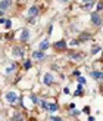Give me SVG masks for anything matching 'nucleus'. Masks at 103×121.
Wrapping results in <instances>:
<instances>
[{"label": "nucleus", "mask_w": 103, "mask_h": 121, "mask_svg": "<svg viewBox=\"0 0 103 121\" xmlns=\"http://www.w3.org/2000/svg\"><path fill=\"white\" fill-rule=\"evenodd\" d=\"M38 13H40V8L37 4H33L31 8L28 9V12H27V15H28V22H34L35 21V18L38 16Z\"/></svg>", "instance_id": "2"}, {"label": "nucleus", "mask_w": 103, "mask_h": 121, "mask_svg": "<svg viewBox=\"0 0 103 121\" xmlns=\"http://www.w3.org/2000/svg\"><path fill=\"white\" fill-rule=\"evenodd\" d=\"M29 37H31V31H29L28 28H22V31L19 34V41L21 43H27L29 40Z\"/></svg>", "instance_id": "6"}, {"label": "nucleus", "mask_w": 103, "mask_h": 121, "mask_svg": "<svg viewBox=\"0 0 103 121\" xmlns=\"http://www.w3.org/2000/svg\"><path fill=\"white\" fill-rule=\"evenodd\" d=\"M63 93H65V95H69V89L65 87V89H63Z\"/></svg>", "instance_id": "33"}, {"label": "nucleus", "mask_w": 103, "mask_h": 121, "mask_svg": "<svg viewBox=\"0 0 103 121\" xmlns=\"http://www.w3.org/2000/svg\"><path fill=\"white\" fill-rule=\"evenodd\" d=\"M31 58L33 59H35V60H43V59H46V53L43 52V50H34L33 53H31Z\"/></svg>", "instance_id": "9"}, {"label": "nucleus", "mask_w": 103, "mask_h": 121, "mask_svg": "<svg viewBox=\"0 0 103 121\" xmlns=\"http://www.w3.org/2000/svg\"><path fill=\"white\" fill-rule=\"evenodd\" d=\"M4 99H6V102H9V104H15V102L19 100V96H18L16 92L10 90V92H6L4 93Z\"/></svg>", "instance_id": "4"}, {"label": "nucleus", "mask_w": 103, "mask_h": 121, "mask_svg": "<svg viewBox=\"0 0 103 121\" xmlns=\"http://www.w3.org/2000/svg\"><path fill=\"white\" fill-rule=\"evenodd\" d=\"M80 2H81V3H84V4H86V3H88V2H91V0H80Z\"/></svg>", "instance_id": "34"}, {"label": "nucleus", "mask_w": 103, "mask_h": 121, "mask_svg": "<svg viewBox=\"0 0 103 121\" xmlns=\"http://www.w3.org/2000/svg\"><path fill=\"white\" fill-rule=\"evenodd\" d=\"M78 40H80L81 43L82 41H88V40H91V34L90 33H81L80 35H78Z\"/></svg>", "instance_id": "14"}, {"label": "nucleus", "mask_w": 103, "mask_h": 121, "mask_svg": "<svg viewBox=\"0 0 103 121\" xmlns=\"http://www.w3.org/2000/svg\"><path fill=\"white\" fill-rule=\"evenodd\" d=\"M29 99H31V100L34 102V104H38V102H40V99H38L35 95H31V96H29Z\"/></svg>", "instance_id": "25"}, {"label": "nucleus", "mask_w": 103, "mask_h": 121, "mask_svg": "<svg viewBox=\"0 0 103 121\" xmlns=\"http://www.w3.org/2000/svg\"><path fill=\"white\" fill-rule=\"evenodd\" d=\"M31 66H33V62H31V59H25V60H24V69H29V68H31Z\"/></svg>", "instance_id": "17"}, {"label": "nucleus", "mask_w": 103, "mask_h": 121, "mask_svg": "<svg viewBox=\"0 0 103 121\" xmlns=\"http://www.w3.org/2000/svg\"><path fill=\"white\" fill-rule=\"evenodd\" d=\"M4 28L6 30H10L12 28V19H6L4 21Z\"/></svg>", "instance_id": "22"}, {"label": "nucleus", "mask_w": 103, "mask_h": 121, "mask_svg": "<svg viewBox=\"0 0 103 121\" xmlns=\"http://www.w3.org/2000/svg\"><path fill=\"white\" fill-rule=\"evenodd\" d=\"M84 95V92H82V84H77V90H75V93H74V96L75 98H78V96H81Z\"/></svg>", "instance_id": "16"}, {"label": "nucleus", "mask_w": 103, "mask_h": 121, "mask_svg": "<svg viewBox=\"0 0 103 121\" xmlns=\"http://www.w3.org/2000/svg\"><path fill=\"white\" fill-rule=\"evenodd\" d=\"M77 83L78 84H86V78H84V77H77Z\"/></svg>", "instance_id": "24"}, {"label": "nucleus", "mask_w": 103, "mask_h": 121, "mask_svg": "<svg viewBox=\"0 0 103 121\" xmlns=\"http://www.w3.org/2000/svg\"><path fill=\"white\" fill-rule=\"evenodd\" d=\"M80 44H81V41L78 40V39H74V40L69 41V46H80Z\"/></svg>", "instance_id": "21"}, {"label": "nucleus", "mask_w": 103, "mask_h": 121, "mask_svg": "<svg viewBox=\"0 0 103 121\" xmlns=\"http://www.w3.org/2000/svg\"><path fill=\"white\" fill-rule=\"evenodd\" d=\"M3 15H4V12H3V10H0V16H3Z\"/></svg>", "instance_id": "37"}, {"label": "nucleus", "mask_w": 103, "mask_h": 121, "mask_svg": "<svg viewBox=\"0 0 103 121\" xmlns=\"http://www.w3.org/2000/svg\"><path fill=\"white\" fill-rule=\"evenodd\" d=\"M53 49L56 50V52H66V49H68V43H66V40H59V41H54Z\"/></svg>", "instance_id": "5"}, {"label": "nucleus", "mask_w": 103, "mask_h": 121, "mask_svg": "<svg viewBox=\"0 0 103 121\" xmlns=\"http://www.w3.org/2000/svg\"><path fill=\"white\" fill-rule=\"evenodd\" d=\"M15 69H16V64L15 62H12L9 66H6V69H4V74L6 75H12L15 72Z\"/></svg>", "instance_id": "13"}, {"label": "nucleus", "mask_w": 103, "mask_h": 121, "mask_svg": "<svg viewBox=\"0 0 103 121\" xmlns=\"http://www.w3.org/2000/svg\"><path fill=\"white\" fill-rule=\"evenodd\" d=\"M50 121H63V120L60 118V117H56V115H52V117H50Z\"/></svg>", "instance_id": "28"}, {"label": "nucleus", "mask_w": 103, "mask_h": 121, "mask_svg": "<svg viewBox=\"0 0 103 121\" xmlns=\"http://www.w3.org/2000/svg\"><path fill=\"white\" fill-rule=\"evenodd\" d=\"M12 53H13V56H15V58L24 59V47H22V46H19V44L13 46V49H12Z\"/></svg>", "instance_id": "8"}, {"label": "nucleus", "mask_w": 103, "mask_h": 121, "mask_svg": "<svg viewBox=\"0 0 103 121\" xmlns=\"http://www.w3.org/2000/svg\"><path fill=\"white\" fill-rule=\"evenodd\" d=\"M87 121H96V118H94L93 115H88V118H87Z\"/></svg>", "instance_id": "31"}, {"label": "nucleus", "mask_w": 103, "mask_h": 121, "mask_svg": "<svg viewBox=\"0 0 103 121\" xmlns=\"http://www.w3.org/2000/svg\"><path fill=\"white\" fill-rule=\"evenodd\" d=\"M59 2H60V3H66V2H68V0H59Z\"/></svg>", "instance_id": "36"}, {"label": "nucleus", "mask_w": 103, "mask_h": 121, "mask_svg": "<svg viewBox=\"0 0 103 121\" xmlns=\"http://www.w3.org/2000/svg\"><path fill=\"white\" fill-rule=\"evenodd\" d=\"M10 121H24V117L21 115V114H16V115L12 117V120H10Z\"/></svg>", "instance_id": "20"}, {"label": "nucleus", "mask_w": 103, "mask_h": 121, "mask_svg": "<svg viewBox=\"0 0 103 121\" xmlns=\"http://www.w3.org/2000/svg\"><path fill=\"white\" fill-rule=\"evenodd\" d=\"M94 4H96V2H93V0H91V2H88V3L84 4V8H86V9H91Z\"/></svg>", "instance_id": "23"}, {"label": "nucleus", "mask_w": 103, "mask_h": 121, "mask_svg": "<svg viewBox=\"0 0 103 121\" xmlns=\"http://www.w3.org/2000/svg\"><path fill=\"white\" fill-rule=\"evenodd\" d=\"M58 109H59V105L56 104V102H54V104H49V106H47V111L52 112V114H54Z\"/></svg>", "instance_id": "15"}, {"label": "nucleus", "mask_w": 103, "mask_h": 121, "mask_svg": "<svg viewBox=\"0 0 103 121\" xmlns=\"http://www.w3.org/2000/svg\"><path fill=\"white\" fill-rule=\"evenodd\" d=\"M9 8H12V0H2L0 2V10H8Z\"/></svg>", "instance_id": "12"}, {"label": "nucleus", "mask_w": 103, "mask_h": 121, "mask_svg": "<svg viewBox=\"0 0 103 121\" xmlns=\"http://www.w3.org/2000/svg\"><path fill=\"white\" fill-rule=\"evenodd\" d=\"M82 112H86V114H90V106H84Z\"/></svg>", "instance_id": "30"}, {"label": "nucleus", "mask_w": 103, "mask_h": 121, "mask_svg": "<svg viewBox=\"0 0 103 121\" xmlns=\"http://www.w3.org/2000/svg\"><path fill=\"white\" fill-rule=\"evenodd\" d=\"M43 84H44V86H53V84H54V77H53L52 72H46V74H44Z\"/></svg>", "instance_id": "7"}, {"label": "nucleus", "mask_w": 103, "mask_h": 121, "mask_svg": "<svg viewBox=\"0 0 103 121\" xmlns=\"http://www.w3.org/2000/svg\"><path fill=\"white\" fill-rule=\"evenodd\" d=\"M96 8H97V9H96V12H100L103 9V2H99L97 4H96Z\"/></svg>", "instance_id": "26"}, {"label": "nucleus", "mask_w": 103, "mask_h": 121, "mask_svg": "<svg viewBox=\"0 0 103 121\" xmlns=\"http://www.w3.org/2000/svg\"><path fill=\"white\" fill-rule=\"evenodd\" d=\"M72 75H74V77H80L81 75V71L80 69H74V71H72Z\"/></svg>", "instance_id": "27"}, {"label": "nucleus", "mask_w": 103, "mask_h": 121, "mask_svg": "<svg viewBox=\"0 0 103 121\" xmlns=\"http://www.w3.org/2000/svg\"><path fill=\"white\" fill-rule=\"evenodd\" d=\"M74 108H75V105H74V104H69V106H68V109H69V111H72Z\"/></svg>", "instance_id": "32"}, {"label": "nucleus", "mask_w": 103, "mask_h": 121, "mask_svg": "<svg viewBox=\"0 0 103 121\" xmlns=\"http://www.w3.org/2000/svg\"><path fill=\"white\" fill-rule=\"evenodd\" d=\"M38 104H40V106H41V109H43V111H47V106H49V104H47L46 100H40Z\"/></svg>", "instance_id": "19"}, {"label": "nucleus", "mask_w": 103, "mask_h": 121, "mask_svg": "<svg viewBox=\"0 0 103 121\" xmlns=\"http://www.w3.org/2000/svg\"><path fill=\"white\" fill-rule=\"evenodd\" d=\"M50 47V41H49V39H44L43 41H40V44H38V50H43V52H46L47 49Z\"/></svg>", "instance_id": "10"}, {"label": "nucleus", "mask_w": 103, "mask_h": 121, "mask_svg": "<svg viewBox=\"0 0 103 121\" xmlns=\"http://www.w3.org/2000/svg\"><path fill=\"white\" fill-rule=\"evenodd\" d=\"M84 53L82 52H75V50H68V58L69 60H74V62H82L84 59Z\"/></svg>", "instance_id": "3"}, {"label": "nucleus", "mask_w": 103, "mask_h": 121, "mask_svg": "<svg viewBox=\"0 0 103 121\" xmlns=\"http://www.w3.org/2000/svg\"><path fill=\"white\" fill-rule=\"evenodd\" d=\"M102 50V46H99V44H96L94 47H93V49H91V52H90V53H91V55H96V53H99Z\"/></svg>", "instance_id": "18"}, {"label": "nucleus", "mask_w": 103, "mask_h": 121, "mask_svg": "<svg viewBox=\"0 0 103 121\" xmlns=\"http://www.w3.org/2000/svg\"><path fill=\"white\" fill-rule=\"evenodd\" d=\"M71 114H72V115H80L81 111H78V109H72V111H71Z\"/></svg>", "instance_id": "29"}, {"label": "nucleus", "mask_w": 103, "mask_h": 121, "mask_svg": "<svg viewBox=\"0 0 103 121\" xmlns=\"http://www.w3.org/2000/svg\"><path fill=\"white\" fill-rule=\"evenodd\" d=\"M90 75H91L94 80H97V81H100V80H103V71H99V69H94V71H91L90 72Z\"/></svg>", "instance_id": "11"}, {"label": "nucleus", "mask_w": 103, "mask_h": 121, "mask_svg": "<svg viewBox=\"0 0 103 121\" xmlns=\"http://www.w3.org/2000/svg\"><path fill=\"white\" fill-rule=\"evenodd\" d=\"M90 22H91V25L96 27V28H100L103 25V18L99 12H91V15H90Z\"/></svg>", "instance_id": "1"}, {"label": "nucleus", "mask_w": 103, "mask_h": 121, "mask_svg": "<svg viewBox=\"0 0 103 121\" xmlns=\"http://www.w3.org/2000/svg\"><path fill=\"white\" fill-rule=\"evenodd\" d=\"M52 30H53V25H49V34H52Z\"/></svg>", "instance_id": "35"}]
</instances>
